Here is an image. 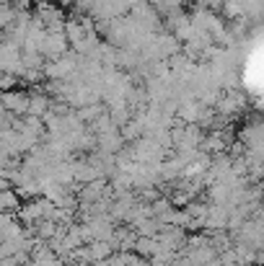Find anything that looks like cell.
<instances>
[{"instance_id":"1","label":"cell","mask_w":264,"mask_h":266,"mask_svg":"<svg viewBox=\"0 0 264 266\" xmlns=\"http://www.w3.org/2000/svg\"><path fill=\"white\" fill-rule=\"evenodd\" d=\"M249 75L254 90L264 93V47H254L251 60H249Z\"/></svg>"}]
</instances>
